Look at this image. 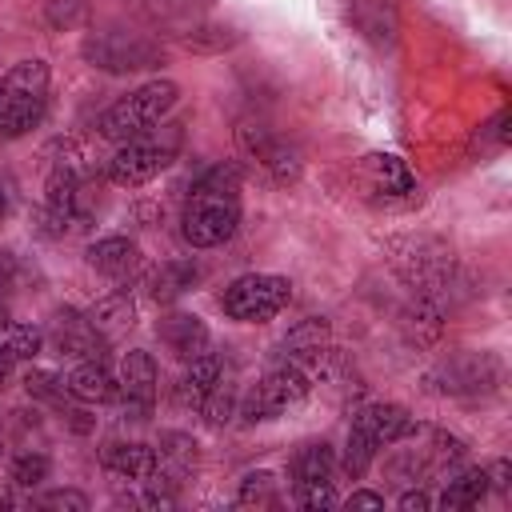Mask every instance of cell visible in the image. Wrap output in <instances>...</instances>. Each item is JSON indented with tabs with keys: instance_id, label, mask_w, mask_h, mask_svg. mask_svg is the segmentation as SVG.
Returning <instances> with one entry per match:
<instances>
[{
	"instance_id": "8",
	"label": "cell",
	"mask_w": 512,
	"mask_h": 512,
	"mask_svg": "<svg viewBox=\"0 0 512 512\" xmlns=\"http://www.w3.org/2000/svg\"><path fill=\"white\" fill-rule=\"evenodd\" d=\"M84 60L92 68H104V72H140V68L160 64V44L140 36V32L100 28V32H88Z\"/></svg>"
},
{
	"instance_id": "12",
	"label": "cell",
	"mask_w": 512,
	"mask_h": 512,
	"mask_svg": "<svg viewBox=\"0 0 512 512\" xmlns=\"http://www.w3.org/2000/svg\"><path fill=\"white\" fill-rule=\"evenodd\" d=\"M356 180L368 188V192H376V196H404V192H412L416 188V176H412V168L396 156V152H368V156H360V164H356Z\"/></svg>"
},
{
	"instance_id": "25",
	"label": "cell",
	"mask_w": 512,
	"mask_h": 512,
	"mask_svg": "<svg viewBox=\"0 0 512 512\" xmlns=\"http://www.w3.org/2000/svg\"><path fill=\"white\" fill-rule=\"evenodd\" d=\"M488 496V468H468L460 476H452L440 492V508L456 512V508H476Z\"/></svg>"
},
{
	"instance_id": "19",
	"label": "cell",
	"mask_w": 512,
	"mask_h": 512,
	"mask_svg": "<svg viewBox=\"0 0 512 512\" xmlns=\"http://www.w3.org/2000/svg\"><path fill=\"white\" fill-rule=\"evenodd\" d=\"M52 344H56L60 356L92 360V356L100 352L104 340L92 332L88 316H80V312H56V320H52Z\"/></svg>"
},
{
	"instance_id": "35",
	"label": "cell",
	"mask_w": 512,
	"mask_h": 512,
	"mask_svg": "<svg viewBox=\"0 0 512 512\" xmlns=\"http://www.w3.org/2000/svg\"><path fill=\"white\" fill-rule=\"evenodd\" d=\"M396 504H400V508H404V512H412V508H416V512H420V508H428V504H432V500H428V496H424V492H404V496H400V500H396Z\"/></svg>"
},
{
	"instance_id": "22",
	"label": "cell",
	"mask_w": 512,
	"mask_h": 512,
	"mask_svg": "<svg viewBox=\"0 0 512 512\" xmlns=\"http://www.w3.org/2000/svg\"><path fill=\"white\" fill-rule=\"evenodd\" d=\"M220 376H224V360H220V356L204 352V356L188 360V368H184V376H180V384H176V400H180L184 408H200L204 396L216 388Z\"/></svg>"
},
{
	"instance_id": "9",
	"label": "cell",
	"mask_w": 512,
	"mask_h": 512,
	"mask_svg": "<svg viewBox=\"0 0 512 512\" xmlns=\"http://www.w3.org/2000/svg\"><path fill=\"white\" fill-rule=\"evenodd\" d=\"M236 140H240L244 156H248L256 168L268 172V180L288 184V180L300 176V152H296L280 132H272L268 124H260V120H244V124L236 128Z\"/></svg>"
},
{
	"instance_id": "4",
	"label": "cell",
	"mask_w": 512,
	"mask_h": 512,
	"mask_svg": "<svg viewBox=\"0 0 512 512\" xmlns=\"http://www.w3.org/2000/svg\"><path fill=\"white\" fill-rule=\"evenodd\" d=\"M48 64L44 60H20L0 76V136L16 140L32 124H40L48 108Z\"/></svg>"
},
{
	"instance_id": "11",
	"label": "cell",
	"mask_w": 512,
	"mask_h": 512,
	"mask_svg": "<svg viewBox=\"0 0 512 512\" xmlns=\"http://www.w3.org/2000/svg\"><path fill=\"white\" fill-rule=\"evenodd\" d=\"M156 360L144 352V348H132L124 352L120 360V376H116V396L124 404V416L128 420H148L152 416V404H156Z\"/></svg>"
},
{
	"instance_id": "28",
	"label": "cell",
	"mask_w": 512,
	"mask_h": 512,
	"mask_svg": "<svg viewBox=\"0 0 512 512\" xmlns=\"http://www.w3.org/2000/svg\"><path fill=\"white\" fill-rule=\"evenodd\" d=\"M48 472H52V464H48L44 452H20L8 468V480L20 484V488H36L40 480H48Z\"/></svg>"
},
{
	"instance_id": "18",
	"label": "cell",
	"mask_w": 512,
	"mask_h": 512,
	"mask_svg": "<svg viewBox=\"0 0 512 512\" xmlns=\"http://www.w3.org/2000/svg\"><path fill=\"white\" fill-rule=\"evenodd\" d=\"M84 316H88L92 332H96L104 344H112V340H120V336L136 324V304H132V296H128V292H112V296L96 300Z\"/></svg>"
},
{
	"instance_id": "31",
	"label": "cell",
	"mask_w": 512,
	"mask_h": 512,
	"mask_svg": "<svg viewBox=\"0 0 512 512\" xmlns=\"http://www.w3.org/2000/svg\"><path fill=\"white\" fill-rule=\"evenodd\" d=\"M40 508H48V512H88V496L64 488V492H48V496H40Z\"/></svg>"
},
{
	"instance_id": "29",
	"label": "cell",
	"mask_w": 512,
	"mask_h": 512,
	"mask_svg": "<svg viewBox=\"0 0 512 512\" xmlns=\"http://www.w3.org/2000/svg\"><path fill=\"white\" fill-rule=\"evenodd\" d=\"M232 408H236V396H232V388L224 384V380H216V388L204 396V404H200V412H204V420L212 424V428H220V424H228L232 420Z\"/></svg>"
},
{
	"instance_id": "27",
	"label": "cell",
	"mask_w": 512,
	"mask_h": 512,
	"mask_svg": "<svg viewBox=\"0 0 512 512\" xmlns=\"http://www.w3.org/2000/svg\"><path fill=\"white\" fill-rule=\"evenodd\" d=\"M236 504H244V508H268V504H276V476L272 472H248L244 480H240V492H236Z\"/></svg>"
},
{
	"instance_id": "1",
	"label": "cell",
	"mask_w": 512,
	"mask_h": 512,
	"mask_svg": "<svg viewBox=\"0 0 512 512\" xmlns=\"http://www.w3.org/2000/svg\"><path fill=\"white\" fill-rule=\"evenodd\" d=\"M236 228H240V168L216 164L192 184L180 216V232L192 248H216L232 240Z\"/></svg>"
},
{
	"instance_id": "10",
	"label": "cell",
	"mask_w": 512,
	"mask_h": 512,
	"mask_svg": "<svg viewBox=\"0 0 512 512\" xmlns=\"http://www.w3.org/2000/svg\"><path fill=\"white\" fill-rule=\"evenodd\" d=\"M332 472H336V452L332 444H304L292 460V496L304 508H332L340 504L332 492Z\"/></svg>"
},
{
	"instance_id": "7",
	"label": "cell",
	"mask_w": 512,
	"mask_h": 512,
	"mask_svg": "<svg viewBox=\"0 0 512 512\" xmlns=\"http://www.w3.org/2000/svg\"><path fill=\"white\" fill-rule=\"evenodd\" d=\"M308 388H312V380H308V372L300 368V364H276L272 372H264L256 384H252V392L244 396V408H240V416H244V424H260V420H276L280 412H288L292 404H300L304 396H308Z\"/></svg>"
},
{
	"instance_id": "5",
	"label": "cell",
	"mask_w": 512,
	"mask_h": 512,
	"mask_svg": "<svg viewBox=\"0 0 512 512\" xmlns=\"http://www.w3.org/2000/svg\"><path fill=\"white\" fill-rule=\"evenodd\" d=\"M176 100H180V88H176L172 80H148V84H140L136 92L120 96V100L100 116L96 128H100L104 140L124 144V140H132V136L156 128V124L176 108Z\"/></svg>"
},
{
	"instance_id": "14",
	"label": "cell",
	"mask_w": 512,
	"mask_h": 512,
	"mask_svg": "<svg viewBox=\"0 0 512 512\" xmlns=\"http://www.w3.org/2000/svg\"><path fill=\"white\" fill-rule=\"evenodd\" d=\"M352 28L372 44V48H392L400 32V8L396 0H352L348 4Z\"/></svg>"
},
{
	"instance_id": "13",
	"label": "cell",
	"mask_w": 512,
	"mask_h": 512,
	"mask_svg": "<svg viewBox=\"0 0 512 512\" xmlns=\"http://www.w3.org/2000/svg\"><path fill=\"white\" fill-rule=\"evenodd\" d=\"M196 464H200L196 440L188 432H164L160 444H156V472H152V480L176 492L184 480H192Z\"/></svg>"
},
{
	"instance_id": "21",
	"label": "cell",
	"mask_w": 512,
	"mask_h": 512,
	"mask_svg": "<svg viewBox=\"0 0 512 512\" xmlns=\"http://www.w3.org/2000/svg\"><path fill=\"white\" fill-rule=\"evenodd\" d=\"M88 264L100 272V276H112V280H124L132 276V268L140 264V248L128 240V236H104L88 248Z\"/></svg>"
},
{
	"instance_id": "34",
	"label": "cell",
	"mask_w": 512,
	"mask_h": 512,
	"mask_svg": "<svg viewBox=\"0 0 512 512\" xmlns=\"http://www.w3.org/2000/svg\"><path fill=\"white\" fill-rule=\"evenodd\" d=\"M348 508H384V496H380V492H364V488H360V492H352V496H348Z\"/></svg>"
},
{
	"instance_id": "6",
	"label": "cell",
	"mask_w": 512,
	"mask_h": 512,
	"mask_svg": "<svg viewBox=\"0 0 512 512\" xmlns=\"http://www.w3.org/2000/svg\"><path fill=\"white\" fill-rule=\"evenodd\" d=\"M292 300V280L288 276H276V272H248V276H236L224 296H220V308L228 320H240V324H264L272 316H280Z\"/></svg>"
},
{
	"instance_id": "24",
	"label": "cell",
	"mask_w": 512,
	"mask_h": 512,
	"mask_svg": "<svg viewBox=\"0 0 512 512\" xmlns=\"http://www.w3.org/2000/svg\"><path fill=\"white\" fill-rule=\"evenodd\" d=\"M196 280H200V268H196L192 260H164V264L152 272L148 288H152V296H156L160 304H172V300H180Z\"/></svg>"
},
{
	"instance_id": "17",
	"label": "cell",
	"mask_w": 512,
	"mask_h": 512,
	"mask_svg": "<svg viewBox=\"0 0 512 512\" xmlns=\"http://www.w3.org/2000/svg\"><path fill=\"white\" fill-rule=\"evenodd\" d=\"M64 388H68V396L72 400H80V404H108V400H116V376H112V368L104 364V360H80L72 372H68V380H64Z\"/></svg>"
},
{
	"instance_id": "16",
	"label": "cell",
	"mask_w": 512,
	"mask_h": 512,
	"mask_svg": "<svg viewBox=\"0 0 512 512\" xmlns=\"http://www.w3.org/2000/svg\"><path fill=\"white\" fill-rule=\"evenodd\" d=\"M100 464L112 476H120V480L144 484L156 472V448L152 444H140V440H112V444L100 448Z\"/></svg>"
},
{
	"instance_id": "36",
	"label": "cell",
	"mask_w": 512,
	"mask_h": 512,
	"mask_svg": "<svg viewBox=\"0 0 512 512\" xmlns=\"http://www.w3.org/2000/svg\"><path fill=\"white\" fill-rule=\"evenodd\" d=\"M4 208H8V204H4V188H0V216H4Z\"/></svg>"
},
{
	"instance_id": "30",
	"label": "cell",
	"mask_w": 512,
	"mask_h": 512,
	"mask_svg": "<svg viewBox=\"0 0 512 512\" xmlns=\"http://www.w3.org/2000/svg\"><path fill=\"white\" fill-rule=\"evenodd\" d=\"M24 388H28V396H40V400H52V404H64V396H68V388L56 372H28Z\"/></svg>"
},
{
	"instance_id": "20",
	"label": "cell",
	"mask_w": 512,
	"mask_h": 512,
	"mask_svg": "<svg viewBox=\"0 0 512 512\" xmlns=\"http://www.w3.org/2000/svg\"><path fill=\"white\" fill-rule=\"evenodd\" d=\"M40 348H44V332H40V328L4 320V324H0V384L12 376V368H16L20 360H32Z\"/></svg>"
},
{
	"instance_id": "33",
	"label": "cell",
	"mask_w": 512,
	"mask_h": 512,
	"mask_svg": "<svg viewBox=\"0 0 512 512\" xmlns=\"http://www.w3.org/2000/svg\"><path fill=\"white\" fill-rule=\"evenodd\" d=\"M20 284V260H16V252H0V292H12Z\"/></svg>"
},
{
	"instance_id": "26",
	"label": "cell",
	"mask_w": 512,
	"mask_h": 512,
	"mask_svg": "<svg viewBox=\"0 0 512 512\" xmlns=\"http://www.w3.org/2000/svg\"><path fill=\"white\" fill-rule=\"evenodd\" d=\"M324 348V324L320 320H308V324H300L288 340H284V356H288V364H300V360H308V356H316Z\"/></svg>"
},
{
	"instance_id": "15",
	"label": "cell",
	"mask_w": 512,
	"mask_h": 512,
	"mask_svg": "<svg viewBox=\"0 0 512 512\" xmlns=\"http://www.w3.org/2000/svg\"><path fill=\"white\" fill-rule=\"evenodd\" d=\"M156 332H160L164 348H168L176 360H184V364L196 360V356H204L208 344H212L208 324H204L200 316H192V312H172V316H164Z\"/></svg>"
},
{
	"instance_id": "32",
	"label": "cell",
	"mask_w": 512,
	"mask_h": 512,
	"mask_svg": "<svg viewBox=\"0 0 512 512\" xmlns=\"http://www.w3.org/2000/svg\"><path fill=\"white\" fill-rule=\"evenodd\" d=\"M48 20L52 24H76V20H84V0H48Z\"/></svg>"
},
{
	"instance_id": "3",
	"label": "cell",
	"mask_w": 512,
	"mask_h": 512,
	"mask_svg": "<svg viewBox=\"0 0 512 512\" xmlns=\"http://www.w3.org/2000/svg\"><path fill=\"white\" fill-rule=\"evenodd\" d=\"M180 144H184V124L148 128V132H140L116 148V156L108 160V180L120 188L148 184L152 176H160L180 156Z\"/></svg>"
},
{
	"instance_id": "2",
	"label": "cell",
	"mask_w": 512,
	"mask_h": 512,
	"mask_svg": "<svg viewBox=\"0 0 512 512\" xmlns=\"http://www.w3.org/2000/svg\"><path fill=\"white\" fill-rule=\"evenodd\" d=\"M416 432V416L404 404H368L364 412H356L352 428H348V444H344V472L348 480H360L376 452L388 444H400Z\"/></svg>"
},
{
	"instance_id": "23",
	"label": "cell",
	"mask_w": 512,
	"mask_h": 512,
	"mask_svg": "<svg viewBox=\"0 0 512 512\" xmlns=\"http://www.w3.org/2000/svg\"><path fill=\"white\" fill-rule=\"evenodd\" d=\"M440 376H444L440 384L444 392H480L496 380V364L488 356H456L440 368Z\"/></svg>"
}]
</instances>
